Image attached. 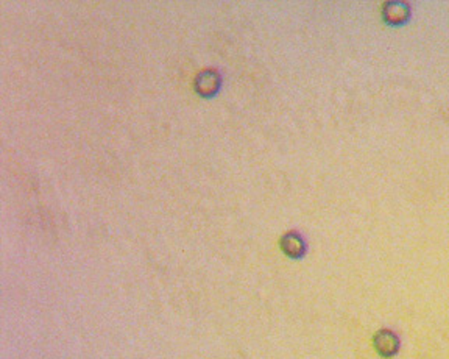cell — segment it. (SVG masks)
<instances>
[{
	"instance_id": "7a4b0ae2",
	"label": "cell",
	"mask_w": 449,
	"mask_h": 359,
	"mask_svg": "<svg viewBox=\"0 0 449 359\" xmlns=\"http://www.w3.org/2000/svg\"><path fill=\"white\" fill-rule=\"evenodd\" d=\"M410 5L408 2H386L382 5V19L390 27L405 25L410 19Z\"/></svg>"
},
{
	"instance_id": "6da1fadb",
	"label": "cell",
	"mask_w": 449,
	"mask_h": 359,
	"mask_svg": "<svg viewBox=\"0 0 449 359\" xmlns=\"http://www.w3.org/2000/svg\"><path fill=\"white\" fill-rule=\"evenodd\" d=\"M373 347L381 358L391 359L399 353L401 341H399V336L391 328H381L373 336Z\"/></svg>"
},
{
	"instance_id": "3957f363",
	"label": "cell",
	"mask_w": 449,
	"mask_h": 359,
	"mask_svg": "<svg viewBox=\"0 0 449 359\" xmlns=\"http://www.w3.org/2000/svg\"><path fill=\"white\" fill-rule=\"evenodd\" d=\"M281 250L292 259H299L304 256L306 253V242L304 239L299 236L295 231H289L284 235L280 241Z\"/></svg>"
},
{
	"instance_id": "277c9868",
	"label": "cell",
	"mask_w": 449,
	"mask_h": 359,
	"mask_svg": "<svg viewBox=\"0 0 449 359\" xmlns=\"http://www.w3.org/2000/svg\"><path fill=\"white\" fill-rule=\"evenodd\" d=\"M216 86H217V83L212 80L211 74H204V75L200 77V88H198V91H202L203 94L212 93L214 88H216Z\"/></svg>"
}]
</instances>
